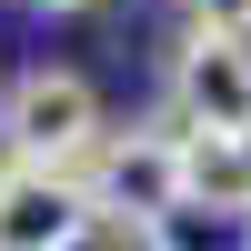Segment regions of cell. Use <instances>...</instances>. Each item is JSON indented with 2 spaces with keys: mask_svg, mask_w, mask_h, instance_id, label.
<instances>
[{
  "mask_svg": "<svg viewBox=\"0 0 251 251\" xmlns=\"http://www.w3.org/2000/svg\"><path fill=\"white\" fill-rule=\"evenodd\" d=\"M30 10H100V0H30Z\"/></svg>",
  "mask_w": 251,
  "mask_h": 251,
  "instance_id": "52a82bcc",
  "label": "cell"
},
{
  "mask_svg": "<svg viewBox=\"0 0 251 251\" xmlns=\"http://www.w3.org/2000/svg\"><path fill=\"white\" fill-rule=\"evenodd\" d=\"M171 131H251V40L181 30V50H171Z\"/></svg>",
  "mask_w": 251,
  "mask_h": 251,
  "instance_id": "3957f363",
  "label": "cell"
},
{
  "mask_svg": "<svg viewBox=\"0 0 251 251\" xmlns=\"http://www.w3.org/2000/svg\"><path fill=\"white\" fill-rule=\"evenodd\" d=\"M80 191H91L100 231H131V241L171 231V221L191 211V181H181V131H171V111H161V121H141V131H100V151L80 161Z\"/></svg>",
  "mask_w": 251,
  "mask_h": 251,
  "instance_id": "6da1fadb",
  "label": "cell"
},
{
  "mask_svg": "<svg viewBox=\"0 0 251 251\" xmlns=\"http://www.w3.org/2000/svg\"><path fill=\"white\" fill-rule=\"evenodd\" d=\"M131 251H151V241H131Z\"/></svg>",
  "mask_w": 251,
  "mask_h": 251,
  "instance_id": "30bf717a",
  "label": "cell"
},
{
  "mask_svg": "<svg viewBox=\"0 0 251 251\" xmlns=\"http://www.w3.org/2000/svg\"><path fill=\"white\" fill-rule=\"evenodd\" d=\"M100 231L80 171H20L10 201H0V251H80Z\"/></svg>",
  "mask_w": 251,
  "mask_h": 251,
  "instance_id": "277c9868",
  "label": "cell"
},
{
  "mask_svg": "<svg viewBox=\"0 0 251 251\" xmlns=\"http://www.w3.org/2000/svg\"><path fill=\"white\" fill-rule=\"evenodd\" d=\"M191 30H221V40H251V0H191Z\"/></svg>",
  "mask_w": 251,
  "mask_h": 251,
  "instance_id": "8992f818",
  "label": "cell"
},
{
  "mask_svg": "<svg viewBox=\"0 0 251 251\" xmlns=\"http://www.w3.org/2000/svg\"><path fill=\"white\" fill-rule=\"evenodd\" d=\"M10 181H20V161H10V151H0V201H10Z\"/></svg>",
  "mask_w": 251,
  "mask_h": 251,
  "instance_id": "ba28073f",
  "label": "cell"
},
{
  "mask_svg": "<svg viewBox=\"0 0 251 251\" xmlns=\"http://www.w3.org/2000/svg\"><path fill=\"white\" fill-rule=\"evenodd\" d=\"M241 251H251V221H241Z\"/></svg>",
  "mask_w": 251,
  "mask_h": 251,
  "instance_id": "9c48e42d",
  "label": "cell"
},
{
  "mask_svg": "<svg viewBox=\"0 0 251 251\" xmlns=\"http://www.w3.org/2000/svg\"><path fill=\"white\" fill-rule=\"evenodd\" d=\"M181 181H191V211L251 221V131H181Z\"/></svg>",
  "mask_w": 251,
  "mask_h": 251,
  "instance_id": "5b68a950",
  "label": "cell"
},
{
  "mask_svg": "<svg viewBox=\"0 0 251 251\" xmlns=\"http://www.w3.org/2000/svg\"><path fill=\"white\" fill-rule=\"evenodd\" d=\"M100 91L80 71H20L10 91H0V151L20 161V171H80V161L100 151Z\"/></svg>",
  "mask_w": 251,
  "mask_h": 251,
  "instance_id": "7a4b0ae2",
  "label": "cell"
}]
</instances>
